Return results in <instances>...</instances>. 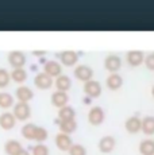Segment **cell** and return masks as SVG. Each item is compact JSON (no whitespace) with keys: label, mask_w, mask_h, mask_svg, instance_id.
<instances>
[{"label":"cell","mask_w":154,"mask_h":155,"mask_svg":"<svg viewBox=\"0 0 154 155\" xmlns=\"http://www.w3.org/2000/svg\"><path fill=\"white\" fill-rule=\"evenodd\" d=\"M104 68L109 73H118L122 68V58L118 54H108L104 58Z\"/></svg>","instance_id":"cell-2"},{"label":"cell","mask_w":154,"mask_h":155,"mask_svg":"<svg viewBox=\"0 0 154 155\" xmlns=\"http://www.w3.org/2000/svg\"><path fill=\"white\" fill-rule=\"evenodd\" d=\"M43 73H46L52 78H54V77L57 78L58 76L62 74V65L57 61H47L43 65Z\"/></svg>","instance_id":"cell-8"},{"label":"cell","mask_w":154,"mask_h":155,"mask_svg":"<svg viewBox=\"0 0 154 155\" xmlns=\"http://www.w3.org/2000/svg\"><path fill=\"white\" fill-rule=\"evenodd\" d=\"M124 128L129 134H138L142 130V120L138 116H131L124 121Z\"/></svg>","instance_id":"cell-11"},{"label":"cell","mask_w":154,"mask_h":155,"mask_svg":"<svg viewBox=\"0 0 154 155\" xmlns=\"http://www.w3.org/2000/svg\"><path fill=\"white\" fill-rule=\"evenodd\" d=\"M55 146L61 151H69V148L73 146L70 135H66V134H62V132L57 134V136H55Z\"/></svg>","instance_id":"cell-12"},{"label":"cell","mask_w":154,"mask_h":155,"mask_svg":"<svg viewBox=\"0 0 154 155\" xmlns=\"http://www.w3.org/2000/svg\"><path fill=\"white\" fill-rule=\"evenodd\" d=\"M14 105V97L7 92H0V108L8 109Z\"/></svg>","instance_id":"cell-25"},{"label":"cell","mask_w":154,"mask_h":155,"mask_svg":"<svg viewBox=\"0 0 154 155\" xmlns=\"http://www.w3.org/2000/svg\"><path fill=\"white\" fill-rule=\"evenodd\" d=\"M152 96H153V99H154V86L152 88Z\"/></svg>","instance_id":"cell-34"},{"label":"cell","mask_w":154,"mask_h":155,"mask_svg":"<svg viewBox=\"0 0 154 155\" xmlns=\"http://www.w3.org/2000/svg\"><path fill=\"white\" fill-rule=\"evenodd\" d=\"M145 66L149 70H153L154 71V53H150L145 57Z\"/></svg>","instance_id":"cell-31"},{"label":"cell","mask_w":154,"mask_h":155,"mask_svg":"<svg viewBox=\"0 0 154 155\" xmlns=\"http://www.w3.org/2000/svg\"><path fill=\"white\" fill-rule=\"evenodd\" d=\"M11 81V74L8 73V70L0 69V89H4L10 85Z\"/></svg>","instance_id":"cell-27"},{"label":"cell","mask_w":154,"mask_h":155,"mask_svg":"<svg viewBox=\"0 0 154 155\" xmlns=\"http://www.w3.org/2000/svg\"><path fill=\"white\" fill-rule=\"evenodd\" d=\"M68 101H69V96H68V93H65V92L55 91L54 93L52 94V104L55 108H62V107L68 105Z\"/></svg>","instance_id":"cell-16"},{"label":"cell","mask_w":154,"mask_h":155,"mask_svg":"<svg viewBox=\"0 0 154 155\" xmlns=\"http://www.w3.org/2000/svg\"><path fill=\"white\" fill-rule=\"evenodd\" d=\"M54 85H55V88H57V91L66 93V92L72 88V80L68 76H65V74H61V76H58L57 78H55Z\"/></svg>","instance_id":"cell-18"},{"label":"cell","mask_w":154,"mask_h":155,"mask_svg":"<svg viewBox=\"0 0 154 155\" xmlns=\"http://www.w3.org/2000/svg\"><path fill=\"white\" fill-rule=\"evenodd\" d=\"M45 51H34V55H43Z\"/></svg>","instance_id":"cell-33"},{"label":"cell","mask_w":154,"mask_h":155,"mask_svg":"<svg viewBox=\"0 0 154 155\" xmlns=\"http://www.w3.org/2000/svg\"><path fill=\"white\" fill-rule=\"evenodd\" d=\"M139 153L142 155H154V139H145L139 143Z\"/></svg>","instance_id":"cell-20"},{"label":"cell","mask_w":154,"mask_h":155,"mask_svg":"<svg viewBox=\"0 0 154 155\" xmlns=\"http://www.w3.org/2000/svg\"><path fill=\"white\" fill-rule=\"evenodd\" d=\"M142 132L145 135H153L154 134V117L153 116H146L142 119Z\"/></svg>","instance_id":"cell-22"},{"label":"cell","mask_w":154,"mask_h":155,"mask_svg":"<svg viewBox=\"0 0 154 155\" xmlns=\"http://www.w3.org/2000/svg\"><path fill=\"white\" fill-rule=\"evenodd\" d=\"M31 154L32 155H49V147L45 146L43 143H38V144H35L32 147Z\"/></svg>","instance_id":"cell-28"},{"label":"cell","mask_w":154,"mask_h":155,"mask_svg":"<svg viewBox=\"0 0 154 155\" xmlns=\"http://www.w3.org/2000/svg\"><path fill=\"white\" fill-rule=\"evenodd\" d=\"M105 119V113L100 107H93L88 112V121L92 126H100Z\"/></svg>","instance_id":"cell-5"},{"label":"cell","mask_w":154,"mask_h":155,"mask_svg":"<svg viewBox=\"0 0 154 155\" xmlns=\"http://www.w3.org/2000/svg\"><path fill=\"white\" fill-rule=\"evenodd\" d=\"M75 77L85 84L87 81H91L93 77V69L88 65H77L75 68Z\"/></svg>","instance_id":"cell-3"},{"label":"cell","mask_w":154,"mask_h":155,"mask_svg":"<svg viewBox=\"0 0 154 155\" xmlns=\"http://www.w3.org/2000/svg\"><path fill=\"white\" fill-rule=\"evenodd\" d=\"M127 59V64L132 68H137L139 65L143 64L145 61V54L141 51V50H130L126 55Z\"/></svg>","instance_id":"cell-9"},{"label":"cell","mask_w":154,"mask_h":155,"mask_svg":"<svg viewBox=\"0 0 154 155\" xmlns=\"http://www.w3.org/2000/svg\"><path fill=\"white\" fill-rule=\"evenodd\" d=\"M22 146L18 140H7L4 144V151L7 155H15L18 151L22 150Z\"/></svg>","instance_id":"cell-24"},{"label":"cell","mask_w":154,"mask_h":155,"mask_svg":"<svg viewBox=\"0 0 154 155\" xmlns=\"http://www.w3.org/2000/svg\"><path fill=\"white\" fill-rule=\"evenodd\" d=\"M77 130L76 120H60V131L62 134L70 135Z\"/></svg>","instance_id":"cell-21"},{"label":"cell","mask_w":154,"mask_h":155,"mask_svg":"<svg viewBox=\"0 0 154 155\" xmlns=\"http://www.w3.org/2000/svg\"><path fill=\"white\" fill-rule=\"evenodd\" d=\"M8 62L14 69H22L26 64V55L22 51H18V50L11 51L8 54Z\"/></svg>","instance_id":"cell-7"},{"label":"cell","mask_w":154,"mask_h":155,"mask_svg":"<svg viewBox=\"0 0 154 155\" xmlns=\"http://www.w3.org/2000/svg\"><path fill=\"white\" fill-rule=\"evenodd\" d=\"M46 139H47V131L43 127H38L37 128V132H35L34 140L37 143H43Z\"/></svg>","instance_id":"cell-29"},{"label":"cell","mask_w":154,"mask_h":155,"mask_svg":"<svg viewBox=\"0 0 154 155\" xmlns=\"http://www.w3.org/2000/svg\"><path fill=\"white\" fill-rule=\"evenodd\" d=\"M37 128H38V126H35V124H32V123L25 124V126L22 127V136L25 139H27V140H34Z\"/></svg>","instance_id":"cell-23"},{"label":"cell","mask_w":154,"mask_h":155,"mask_svg":"<svg viewBox=\"0 0 154 155\" xmlns=\"http://www.w3.org/2000/svg\"><path fill=\"white\" fill-rule=\"evenodd\" d=\"M105 84L109 91H118L123 85V77L119 73H111L105 80Z\"/></svg>","instance_id":"cell-15"},{"label":"cell","mask_w":154,"mask_h":155,"mask_svg":"<svg viewBox=\"0 0 154 155\" xmlns=\"http://www.w3.org/2000/svg\"><path fill=\"white\" fill-rule=\"evenodd\" d=\"M34 84L37 86L38 89H42V91H46V89H50L54 84V81H53V78L50 76H47L46 73H43V71H41V73H38L37 76H35L34 78Z\"/></svg>","instance_id":"cell-6"},{"label":"cell","mask_w":154,"mask_h":155,"mask_svg":"<svg viewBox=\"0 0 154 155\" xmlns=\"http://www.w3.org/2000/svg\"><path fill=\"white\" fill-rule=\"evenodd\" d=\"M84 93L87 94L89 99H93V97H99L102 94V85H100L99 81L96 80H91V81H87L84 84Z\"/></svg>","instance_id":"cell-4"},{"label":"cell","mask_w":154,"mask_h":155,"mask_svg":"<svg viewBox=\"0 0 154 155\" xmlns=\"http://www.w3.org/2000/svg\"><path fill=\"white\" fill-rule=\"evenodd\" d=\"M12 115L15 116L16 120H20V121H26L27 119H30L31 116V108L27 103H18L14 105V112Z\"/></svg>","instance_id":"cell-1"},{"label":"cell","mask_w":154,"mask_h":155,"mask_svg":"<svg viewBox=\"0 0 154 155\" xmlns=\"http://www.w3.org/2000/svg\"><path fill=\"white\" fill-rule=\"evenodd\" d=\"M15 94H16V99L19 100V103H27V104L34 97V93H32V91L28 86H19L16 89Z\"/></svg>","instance_id":"cell-17"},{"label":"cell","mask_w":154,"mask_h":155,"mask_svg":"<svg viewBox=\"0 0 154 155\" xmlns=\"http://www.w3.org/2000/svg\"><path fill=\"white\" fill-rule=\"evenodd\" d=\"M10 74H11V80L18 82V84H22V82H25L27 80V71L23 68L22 69H14Z\"/></svg>","instance_id":"cell-26"},{"label":"cell","mask_w":154,"mask_h":155,"mask_svg":"<svg viewBox=\"0 0 154 155\" xmlns=\"http://www.w3.org/2000/svg\"><path fill=\"white\" fill-rule=\"evenodd\" d=\"M15 155H30V153H28L27 150H25V148H22L20 151H18V153Z\"/></svg>","instance_id":"cell-32"},{"label":"cell","mask_w":154,"mask_h":155,"mask_svg":"<svg viewBox=\"0 0 154 155\" xmlns=\"http://www.w3.org/2000/svg\"><path fill=\"white\" fill-rule=\"evenodd\" d=\"M60 59H61V64L64 66H75L79 61V54L73 50H65V51L60 53Z\"/></svg>","instance_id":"cell-10"},{"label":"cell","mask_w":154,"mask_h":155,"mask_svg":"<svg viewBox=\"0 0 154 155\" xmlns=\"http://www.w3.org/2000/svg\"><path fill=\"white\" fill-rule=\"evenodd\" d=\"M68 153L69 155H87V150L82 144H73Z\"/></svg>","instance_id":"cell-30"},{"label":"cell","mask_w":154,"mask_h":155,"mask_svg":"<svg viewBox=\"0 0 154 155\" xmlns=\"http://www.w3.org/2000/svg\"><path fill=\"white\" fill-rule=\"evenodd\" d=\"M15 124H16V119L11 112H3L0 115V127L3 130H5V131L12 130L15 127Z\"/></svg>","instance_id":"cell-14"},{"label":"cell","mask_w":154,"mask_h":155,"mask_svg":"<svg viewBox=\"0 0 154 155\" xmlns=\"http://www.w3.org/2000/svg\"><path fill=\"white\" fill-rule=\"evenodd\" d=\"M115 146H116V140H115V138L111 135L103 136V138L99 140V150L104 154L111 153V151L115 148Z\"/></svg>","instance_id":"cell-13"},{"label":"cell","mask_w":154,"mask_h":155,"mask_svg":"<svg viewBox=\"0 0 154 155\" xmlns=\"http://www.w3.org/2000/svg\"><path fill=\"white\" fill-rule=\"evenodd\" d=\"M58 117L60 120H75L76 111L70 105H65L58 109Z\"/></svg>","instance_id":"cell-19"}]
</instances>
